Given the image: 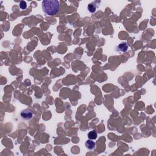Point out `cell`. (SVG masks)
I'll return each mask as SVG.
<instances>
[{
  "instance_id": "obj_1",
  "label": "cell",
  "mask_w": 156,
  "mask_h": 156,
  "mask_svg": "<svg viewBox=\"0 0 156 156\" xmlns=\"http://www.w3.org/2000/svg\"><path fill=\"white\" fill-rule=\"evenodd\" d=\"M43 12L49 16H53L60 9V2L58 0H44L41 3Z\"/></svg>"
},
{
  "instance_id": "obj_2",
  "label": "cell",
  "mask_w": 156,
  "mask_h": 156,
  "mask_svg": "<svg viewBox=\"0 0 156 156\" xmlns=\"http://www.w3.org/2000/svg\"><path fill=\"white\" fill-rule=\"evenodd\" d=\"M20 116L24 120H30L33 117V113L29 109H24L20 113Z\"/></svg>"
},
{
  "instance_id": "obj_3",
  "label": "cell",
  "mask_w": 156,
  "mask_h": 156,
  "mask_svg": "<svg viewBox=\"0 0 156 156\" xmlns=\"http://www.w3.org/2000/svg\"><path fill=\"white\" fill-rule=\"evenodd\" d=\"M85 146L89 150H93L96 146V143L93 141V140H88L85 142Z\"/></svg>"
},
{
  "instance_id": "obj_4",
  "label": "cell",
  "mask_w": 156,
  "mask_h": 156,
  "mask_svg": "<svg viewBox=\"0 0 156 156\" xmlns=\"http://www.w3.org/2000/svg\"><path fill=\"white\" fill-rule=\"evenodd\" d=\"M118 48L121 52H126L128 49V45L126 43H121L118 46Z\"/></svg>"
},
{
  "instance_id": "obj_5",
  "label": "cell",
  "mask_w": 156,
  "mask_h": 156,
  "mask_svg": "<svg viewBox=\"0 0 156 156\" xmlns=\"http://www.w3.org/2000/svg\"><path fill=\"white\" fill-rule=\"evenodd\" d=\"M88 138L90 140H96L97 138V133L95 130L90 131L88 132Z\"/></svg>"
},
{
  "instance_id": "obj_6",
  "label": "cell",
  "mask_w": 156,
  "mask_h": 156,
  "mask_svg": "<svg viewBox=\"0 0 156 156\" xmlns=\"http://www.w3.org/2000/svg\"><path fill=\"white\" fill-rule=\"evenodd\" d=\"M88 9L89 10L90 12L91 13H94L95 12L96 9H97V7L95 6L94 4H90L88 5Z\"/></svg>"
},
{
  "instance_id": "obj_7",
  "label": "cell",
  "mask_w": 156,
  "mask_h": 156,
  "mask_svg": "<svg viewBox=\"0 0 156 156\" xmlns=\"http://www.w3.org/2000/svg\"><path fill=\"white\" fill-rule=\"evenodd\" d=\"M20 7L23 10L26 9L27 7L26 2L24 1H20Z\"/></svg>"
}]
</instances>
